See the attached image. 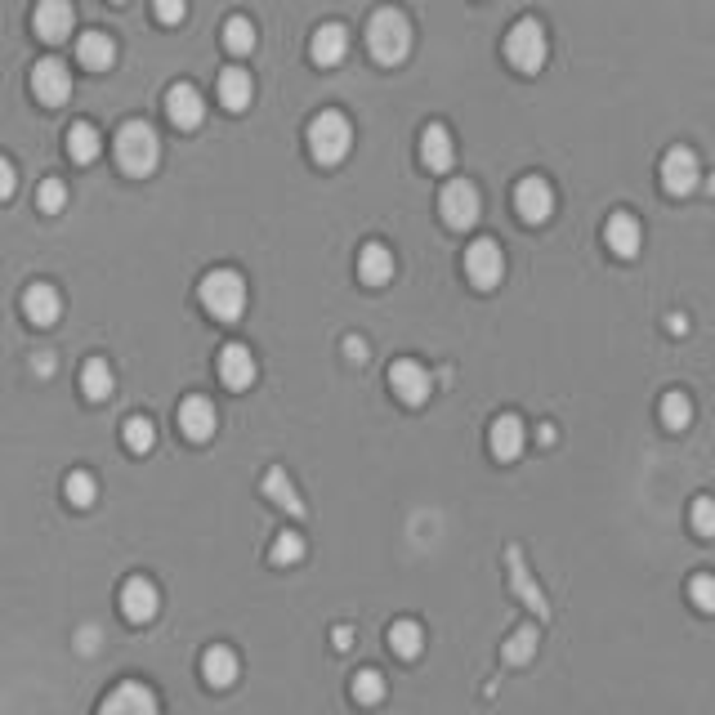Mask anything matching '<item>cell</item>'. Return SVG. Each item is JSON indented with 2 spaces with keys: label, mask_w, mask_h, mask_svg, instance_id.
<instances>
[{
  "label": "cell",
  "mask_w": 715,
  "mask_h": 715,
  "mask_svg": "<svg viewBox=\"0 0 715 715\" xmlns=\"http://www.w3.org/2000/svg\"><path fill=\"white\" fill-rule=\"evenodd\" d=\"M112 148H117V166L135 179L152 175L157 161H161V139L148 121H126V126L117 130V143H112Z\"/></svg>",
  "instance_id": "6da1fadb"
},
{
  "label": "cell",
  "mask_w": 715,
  "mask_h": 715,
  "mask_svg": "<svg viewBox=\"0 0 715 715\" xmlns=\"http://www.w3.org/2000/svg\"><path fill=\"white\" fill-rule=\"evenodd\" d=\"M349 148H354V126H349L345 112L327 108L309 121V152L318 166H340L349 157Z\"/></svg>",
  "instance_id": "7a4b0ae2"
},
{
  "label": "cell",
  "mask_w": 715,
  "mask_h": 715,
  "mask_svg": "<svg viewBox=\"0 0 715 715\" xmlns=\"http://www.w3.org/2000/svg\"><path fill=\"white\" fill-rule=\"evenodd\" d=\"M197 295H202V309L211 313L215 322H237L246 313V282H242V273H233V269L206 273Z\"/></svg>",
  "instance_id": "3957f363"
},
{
  "label": "cell",
  "mask_w": 715,
  "mask_h": 715,
  "mask_svg": "<svg viewBox=\"0 0 715 715\" xmlns=\"http://www.w3.org/2000/svg\"><path fill=\"white\" fill-rule=\"evenodd\" d=\"M367 50L380 63H403L407 50H412V23L398 9H376L367 23Z\"/></svg>",
  "instance_id": "277c9868"
},
{
  "label": "cell",
  "mask_w": 715,
  "mask_h": 715,
  "mask_svg": "<svg viewBox=\"0 0 715 715\" xmlns=\"http://www.w3.org/2000/svg\"><path fill=\"white\" fill-rule=\"evenodd\" d=\"M546 54H550V41L537 18H519V23L505 32V59L519 72H537L541 63H546Z\"/></svg>",
  "instance_id": "5b68a950"
},
{
  "label": "cell",
  "mask_w": 715,
  "mask_h": 715,
  "mask_svg": "<svg viewBox=\"0 0 715 715\" xmlns=\"http://www.w3.org/2000/svg\"><path fill=\"white\" fill-rule=\"evenodd\" d=\"M438 211H443L447 228H474V219L483 211V197L470 179H452L443 188V197H438Z\"/></svg>",
  "instance_id": "8992f818"
},
{
  "label": "cell",
  "mask_w": 715,
  "mask_h": 715,
  "mask_svg": "<svg viewBox=\"0 0 715 715\" xmlns=\"http://www.w3.org/2000/svg\"><path fill=\"white\" fill-rule=\"evenodd\" d=\"M501 273H505V255H501V246L492 242V237H479V242L465 251V278H470L479 291H492V286L501 282Z\"/></svg>",
  "instance_id": "52a82bcc"
},
{
  "label": "cell",
  "mask_w": 715,
  "mask_h": 715,
  "mask_svg": "<svg viewBox=\"0 0 715 715\" xmlns=\"http://www.w3.org/2000/svg\"><path fill=\"white\" fill-rule=\"evenodd\" d=\"M99 715H161V702H157V693L148 689V684H139V680H121L117 689L103 698V707Z\"/></svg>",
  "instance_id": "ba28073f"
},
{
  "label": "cell",
  "mask_w": 715,
  "mask_h": 715,
  "mask_svg": "<svg viewBox=\"0 0 715 715\" xmlns=\"http://www.w3.org/2000/svg\"><path fill=\"white\" fill-rule=\"evenodd\" d=\"M32 94L45 103V108H59V103H68V94H72V72H68V63H59V59H41L32 68Z\"/></svg>",
  "instance_id": "9c48e42d"
},
{
  "label": "cell",
  "mask_w": 715,
  "mask_h": 715,
  "mask_svg": "<svg viewBox=\"0 0 715 715\" xmlns=\"http://www.w3.org/2000/svg\"><path fill=\"white\" fill-rule=\"evenodd\" d=\"M389 389L398 394V403L407 407H421L429 398V389H434V380H429V371L421 367V362L412 358H398L394 367H389Z\"/></svg>",
  "instance_id": "30bf717a"
},
{
  "label": "cell",
  "mask_w": 715,
  "mask_h": 715,
  "mask_svg": "<svg viewBox=\"0 0 715 715\" xmlns=\"http://www.w3.org/2000/svg\"><path fill=\"white\" fill-rule=\"evenodd\" d=\"M514 211L528 219V224H546L550 211H555V188L541 175L519 179V188H514Z\"/></svg>",
  "instance_id": "8fae6325"
},
{
  "label": "cell",
  "mask_w": 715,
  "mask_h": 715,
  "mask_svg": "<svg viewBox=\"0 0 715 715\" xmlns=\"http://www.w3.org/2000/svg\"><path fill=\"white\" fill-rule=\"evenodd\" d=\"M166 117L175 121L179 130H197V126L206 121V99H202V90H197V85H188V81L170 85V90H166Z\"/></svg>",
  "instance_id": "7c38bea8"
},
{
  "label": "cell",
  "mask_w": 715,
  "mask_h": 715,
  "mask_svg": "<svg viewBox=\"0 0 715 715\" xmlns=\"http://www.w3.org/2000/svg\"><path fill=\"white\" fill-rule=\"evenodd\" d=\"M698 179H702V166H698V157H693L689 148H671L662 157V184H666V193L689 197L693 188H698Z\"/></svg>",
  "instance_id": "4fadbf2b"
},
{
  "label": "cell",
  "mask_w": 715,
  "mask_h": 715,
  "mask_svg": "<svg viewBox=\"0 0 715 715\" xmlns=\"http://www.w3.org/2000/svg\"><path fill=\"white\" fill-rule=\"evenodd\" d=\"M72 23H76L72 0H41V5H36V14H32L36 36H41V41H50V45L68 41V36H72Z\"/></svg>",
  "instance_id": "5bb4252c"
},
{
  "label": "cell",
  "mask_w": 715,
  "mask_h": 715,
  "mask_svg": "<svg viewBox=\"0 0 715 715\" xmlns=\"http://www.w3.org/2000/svg\"><path fill=\"white\" fill-rule=\"evenodd\" d=\"M219 380H224L228 389H237V394H242V389H251L255 385V376H260V367H255V354L246 345H224L219 349Z\"/></svg>",
  "instance_id": "9a60e30c"
},
{
  "label": "cell",
  "mask_w": 715,
  "mask_h": 715,
  "mask_svg": "<svg viewBox=\"0 0 715 715\" xmlns=\"http://www.w3.org/2000/svg\"><path fill=\"white\" fill-rule=\"evenodd\" d=\"M157 608H161V595L148 577H130L126 586H121V613H126V622H135V626L152 622Z\"/></svg>",
  "instance_id": "2e32d148"
},
{
  "label": "cell",
  "mask_w": 715,
  "mask_h": 715,
  "mask_svg": "<svg viewBox=\"0 0 715 715\" xmlns=\"http://www.w3.org/2000/svg\"><path fill=\"white\" fill-rule=\"evenodd\" d=\"M215 425H219V416H215L211 398L193 394V398H184V403H179V429H184L188 443H206V438L215 434Z\"/></svg>",
  "instance_id": "e0dca14e"
},
{
  "label": "cell",
  "mask_w": 715,
  "mask_h": 715,
  "mask_svg": "<svg viewBox=\"0 0 715 715\" xmlns=\"http://www.w3.org/2000/svg\"><path fill=\"white\" fill-rule=\"evenodd\" d=\"M488 438H492V456H497V461H519L523 447H528V429H523V421L514 412L497 416Z\"/></svg>",
  "instance_id": "ac0fdd59"
},
{
  "label": "cell",
  "mask_w": 715,
  "mask_h": 715,
  "mask_svg": "<svg viewBox=\"0 0 715 715\" xmlns=\"http://www.w3.org/2000/svg\"><path fill=\"white\" fill-rule=\"evenodd\" d=\"M309 54H313V63H318V68H336V63L349 54L345 23H322L318 32H313V41H309Z\"/></svg>",
  "instance_id": "d6986e66"
},
{
  "label": "cell",
  "mask_w": 715,
  "mask_h": 715,
  "mask_svg": "<svg viewBox=\"0 0 715 715\" xmlns=\"http://www.w3.org/2000/svg\"><path fill=\"white\" fill-rule=\"evenodd\" d=\"M604 242H608V251H613V255H622V260L640 255V242H644L640 219H635V215H626V211H617V215L604 224Z\"/></svg>",
  "instance_id": "ffe728a7"
},
{
  "label": "cell",
  "mask_w": 715,
  "mask_h": 715,
  "mask_svg": "<svg viewBox=\"0 0 715 715\" xmlns=\"http://www.w3.org/2000/svg\"><path fill=\"white\" fill-rule=\"evenodd\" d=\"M23 313H27V322H36V327H54V322H59V313H63L59 291H54L50 282L27 286V295H23Z\"/></svg>",
  "instance_id": "44dd1931"
},
{
  "label": "cell",
  "mask_w": 715,
  "mask_h": 715,
  "mask_svg": "<svg viewBox=\"0 0 715 715\" xmlns=\"http://www.w3.org/2000/svg\"><path fill=\"white\" fill-rule=\"evenodd\" d=\"M421 161L434 175H443V170H452V161H456V148H452V135H447V126H425L421 130Z\"/></svg>",
  "instance_id": "7402d4cb"
},
{
  "label": "cell",
  "mask_w": 715,
  "mask_h": 715,
  "mask_svg": "<svg viewBox=\"0 0 715 715\" xmlns=\"http://www.w3.org/2000/svg\"><path fill=\"white\" fill-rule=\"evenodd\" d=\"M358 278L367 286H385L394 278V251H389L385 242H367L358 251Z\"/></svg>",
  "instance_id": "603a6c76"
},
{
  "label": "cell",
  "mask_w": 715,
  "mask_h": 715,
  "mask_svg": "<svg viewBox=\"0 0 715 715\" xmlns=\"http://www.w3.org/2000/svg\"><path fill=\"white\" fill-rule=\"evenodd\" d=\"M76 59L90 72H108L112 63H117V41H112L108 32H85L81 41H76Z\"/></svg>",
  "instance_id": "cb8c5ba5"
},
{
  "label": "cell",
  "mask_w": 715,
  "mask_h": 715,
  "mask_svg": "<svg viewBox=\"0 0 715 715\" xmlns=\"http://www.w3.org/2000/svg\"><path fill=\"white\" fill-rule=\"evenodd\" d=\"M237 653L228 644H215V648H206L202 653V680L211 684V689H228V684L237 680Z\"/></svg>",
  "instance_id": "d4e9b609"
},
{
  "label": "cell",
  "mask_w": 715,
  "mask_h": 715,
  "mask_svg": "<svg viewBox=\"0 0 715 715\" xmlns=\"http://www.w3.org/2000/svg\"><path fill=\"white\" fill-rule=\"evenodd\" d=\"M219 103H224L228 112H246L251 108V94H255V85H251V72H242V68H224L219 72Z\"/></svg>",
  "instance_id": "484cf974"
},
{
  "label": "cell",
  "mask_w": 715,
  "mask_h": 715,
  "mask_svg": "<svg viewBox=\"0 0 715 715\" xmlns=\"http://www.w3.org/2000/svg\"><path fill=\"white\" fill-rule=\"evenodd\" d=\"M112 389H117V376H112V367L103 358H90L81 367V394L90 398V403H108Z\"/></svg>",
  "instance_id": "4316f807"
},
{
  "label": "cell",
  "mask_w": 715,
  "mask_h": 715,
  "mask_svg": "<svg viewBox=\"0 0 715 715\" xmlns=\"http://www.w3.org/2000/svg\"><path fill=\"white\" fill-rule=\"evenodd\" d=\"M103 152V135L90 126V121H76V126L68 130V157L76 161V166H90V161H99Z\"/></svg>",
  "instance_id": "83f0119b"
},
{
  "label": "cell",
  "mask_w": 715,
  "mask_h": 715,
  "mask_svg": "<svg viewBox=\"0 0 715 715\" xmlns=\"http://www.w3.org/2000/svg\"><path fill=\"white\" fill-rule=\"evenodd\" d=\"M389 648H394L398 657H407V662H412V657H421V648H425V631L412 622V617H403V622L389 626Z\"/></svg>",
  "instance_id": "f1b7e54d"
},
{
  "label": "cell",
  "mask_w": 715,
  "mask_h": 715,
  "mask_svg": "<svg viewBox=\"0 0 715 715\" xmlns=\"http://www.w3.org/2000/svg\"><path fill=\"white\" fill-rule=\"evenodd\" d=\"M63 497H68L76 510H90V505L99 501V483H94L90 470H72L68 483H63Z\"/></svg>",
  "instance_id": "f546056e"
},
{
  "label": "cell",
  "mask_w": 715,
  "mask_h": 715,
  "mask_svg": "<svg viewBox=\"0 0 715 715\" xmlns=\"http://www.w3.org/2000/svg\"><path fill=\"white\" fill-rule=\"evenodd\" d=\"M264 497L278 501L286 514H304V505H300V497H295V488H291V479H286L282 470H269V474H264Z\"/></svg>",
  "instance_id": "4dcf8cb0"
},
{
  "label": "cell",
  "mask_w": 715,
  "mask_h": 715,
  "mask_svg": "<svg viewBox=\"0 0 715 715\" xmlns=\"http://www.w3.org/2000/svg\"><path fill=\"white\" fill-rule=\"evenodd\" d=\"M121 438H126L130 452L143 456V452H152V443H157V425H152L148 416H130V421L121 425Z\"/></svg>",
  "instance_id": "1f68e13d"
},
{
  "label": "cell",
  "mask_w": 715,
  "mask_h": 715,
  "mask_svg": "<svg viewBox=\"0 0 715 715\" xmlns=\"http://www.w3.org/2000/svg\"><path fill=\"white\" fill-rule=\"evenodd\" d=\"M354 702L358 707H380V702H385V675L380 671H358L354 675Z\"/></svg>",
  "instance_id": "d6a6232c"
},
{
  "label": "cell",
  "mask_w": 715,
  "mask_h": 715,
  "mask_svg": "<svg viewBox=\"0 0 715 715\" xmlns=\"http://www.w3.org/2000/svg\"><path fill=\"white\" fill-rule=\"evenodd\" d=\"M224 45L233 54H251L255 50V23H251V18H242V14L228 18V23H224Z\"/></svg>",
  "instance_id": "836d02e7"
},
{
  "label": "cell",
  "mask_w": 715,
  "mask_h": 715,
  "mask_svg": "<svg viewBox=\"0 0 715 715\" xmlns=\"http://www.w3.org/2000/svg\"><path fill=\"white\" fill-rule=\"evenodd\" d=\"M689 421H693V403H689V394L671 389V394L662 398V425H666V429H684Z\"/></svg>",
  "instance_id": "e575fe53"
},
{
  "label": "cell",
  "mask_w": 715,
  "mask_h": 715,
  "mask_svg": "<svg viewBox=\"0 0 715 715\" xmlns=\"http://www.w3.org/2000/svg\"><path fill=\"white\" fill-rule=\"evenodd\" d=\"M532 653H537V631H532V626H519V631L505 640V662L523 666V662H532Z\"/></svg>",
  "instance_id": "d590c367"
},
{
  "label": "cell",
  "mask_w": 715,
  "mask_h": 715,
  "mask_svg": "<svg viewBox=\"0 0 715 715\" xmlns=\"http://www.w3.org/2000/svg\"><path fill=\"white\" fill-rule=\"evenodd\" d=\"M269 559H273V564H278V568H291V564H300V559H304V537H300V532H282V537L273 541Z\"/></svg>",
  "instance_id": "8d00e7d4"
},
{
  "label": "cell",
  "mask_w": 715,
  "mask_h": 715,
  "mask_svg": "<svg viewBox=\"0 0 715 715\" xmlns=\"http://www.w3.org/2000/svg\"><path fill=\"white\" fill-rule=\"evenodd\" d=\"M36 206H41L45 215H59L63 206H68V184H63V179H45V184L36 188Z\"/></svg>",
  "instance_id": "74e56055"
},
{
  "label": "cell",
  "mask_w": 715,
  "mask_h": 715,
  "mask_svg": "<svg viewBox=\"0 0 715 715\" xmlns=\"http://www.w3.org/2000/svg\"><path fill=\"white\" fill-rule=\"evenodd\" d=\"M689 523L698 537H715V497H698L689 505Z\"/></svg>",
  "instance_id": "f35d334b"
},
{
  "label": "cell",
  "mask_w": 715,
  "mask_h": 715,
  "mask_svg": "<svg viewBox=\"0 0 715 715\" xmlns=\"http://www.w3.org/2000/svg\"><path fill=\"white\" fill-rule=\"evenodd\" d=\"M689 599L702 608V613H715V577L711 572H698V577L689 581Z\"/></svg>",
  "instance_id": "ab89813d"
},
{
  "label": "cell",
  "mask_w": 715,
  "mask_h": 715,
  "mask_svg": "<svg viewBox=\"0 0 715 715\" xmlns=\"http://www.w3.org/2000/svg\"><path fill=\"white\" fill-rule=\"evenodd\" d=\"M152 14H157L166 27H175V23H184L188 0H152Z\"/></svg>",
  "instance_id": "60d3db41"
},
{
  "label": "cell",
  "mask_w": 715,
  "mask_h": 715,
  "mask_svg": "<svg viewBox=\"0 0 715 715\" xmlns=\"http://www.w3.org/2000/svg\"><path fill=\"white\" fill-rule=\"evenodd\" d=\"M14 188H18V170H14V161L0 157V202H9V197H14Z\"/></svg>",
  "instance_id": "b9f144b4"
},
{
  "label": "cell",
  "mask_w": 715,
  "mask_h": 715,
  "mask_svg": "<svg viewBox=\"0 0 715 715\" xmlns=\"http://www.w3.org/2000/svg\"><path fill=\"white\" fill-rule=\"evenodd\" d=\"M76 644H81V653H94V644H99V631H94V626H85V631L76 635Z\"/></svg>",
  "instance_id": "7bdbcfd3"
},
{
  "label": "cell",
  "mask_w": 715,
  "mask_h": 715,
  "mask_svg": "<svg viewBox=\"0 0 715 715\" xmlns=\"http://www.w3.org/2000/svg\"><path fill=\"white\" fill-rule=\"evenodd\" d=\"M345 354H349V358H354V362H358V358H367V340H358V336H349V340H345Z\"/></svg>",
  "instance_id": "ee69618b"
},
{
  "label": "cell",
  "mask_w": 715,
  "mask_h": 715,
  "mask_svg": "<svg viewBox=\"0 0 715 715\" xmlns=\"http://www.w3.org/2000/svg\"><path fill=\"white\" fill-rule=\"evenodd\" d=\"M349 644H354V631H349V626H340V631H336V648H349Z\"/></svg>",
  "instance_id": "f6af8a7d"
},
{
  "label": "cell",
  "mask_w": 715,
  "mask_h": 715,
  "mask_svg": "<svg viewBox=\"0 0 715 715\" xmlns=\"http://www.w3.org/2000/svg\"><path fill=\"white\" fill-rule=\"evenodd\" d=\"M117 5H121V0H117Z\"/></svg>",
  "instance_id": "bcb514c9"
}]
</instances>
